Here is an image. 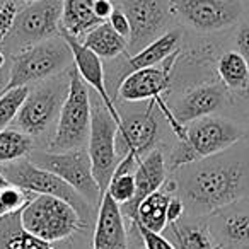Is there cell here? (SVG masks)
I'll list each match as a JSON object with an SVG mask.
<instances>
[{
    "instance_id": "4dcf8cb0",
    "label": "cell",
    "mask_w": 249,
    "mask_h": 249,
    "mask_svg": "<svg viewBox=\"0 0 249 249\" xmlns=\"http://www.w3.org/2000/svg\"><path fill=\"white\" fill-rule=\"evenodd\" d=\"M18 14L19 9L14 0H2L0 2V45L14 31Z\"/></svg>"
},
{
    "instance_id": "5bb4252c",
    "label": "cell",
    "mask_w": 249,
    "mask_h": 249,
    "mask_svg": "<svg viewBox=\"0 0 249 249\" xmlns=\"http://www.w3.org/2000/svg\"><path fill=\"white\" fill-rule=\"evenodd\" d=\"M156 106L157 104L150 101L143 113L123 118L116 133V152L120 157L132 154L140 162L142 157L152 150L159 137V126L154 114Z\"/></svg>"
},
{
    "instance_id": "ab89813d",
    "label": "cell",
    "mask_w": 249,
    "mask_h": 249,
    "mask_svg": "<svg viewBox=\"0 0 249 249\" xmlns=\"http://www.w3.org/2000/svg\"><path fill=\"white\" fill-rule=\"evenodd\" d=\"M22 2H26V4H31V2H38V0H22Z\"/></svg>"
},
{
    "instance_id": "74e56055",
    "label": "cell",
    "mask_w": 249,
    "mask_h": 249,
    "mask_svg": "<svg viewBox=\"0 0 249 249\" xmlns=\"http://www.w3.org/2000/svg\"><path fill=\"white\" fill-rule=\"evenodd\" d=\"M5 65H7V56L4 52H0V69H5Z\"/></svg>"
},
{
    "instance_id": "f35d334b",
    "label": "cell",
    "mask_w": 249,
    "mask_h": 249,
    "mask_svg": "<svg viewBox=\"0 0 249 249\" xmlns=\"http://www.w3.org/2000/svg\"><path fill=\"white\" fill-rule=\"evenodd\" d=\"M7 179H5V178H4V174H2V173H0V188H4V186H7Z\"/></svg>"
},
{
    "instance_id": "2e32d148",
    "label": "cell",
    "mask_w": 249,
    "mask_h": 249,
    "mask_svg": "<svg viewBox=\"0 0 249 249\" xmlns=\"http://www.w3.org/2000/svg\"><path fill=\"white\" fill-rule=\"evenodd\" d=\"M231 99V92L224 84H201L188 92L176 103L173 111L174 120L186 126L198 118L210 116L220 111Z\"/></svg>"
},
{
    "instance_id": "d6a6232c",
    "label": "cell",
    "mask_w": 249,
    "mask_h": 249,
    "mask_svg": "<svg viewBox=\"0 0 249 249\" xmlns=\"http://www.w3.org/2000/svg\"><path fill=\"white\" fill-rule=\"evenodd\" d=\"M107 22H109L111 28H113L118 35L123 36L126 41H130V38H132V24H130L128 16L124 14L123 9H114L113 14L107 19Z\"/></svg>"
},
{
    "instance_id": "e575fe53",
    "label": "cell",
    "mask_w": 249,
    "mask_h": 249,
    "mask_svg": "<svg viewBox=\"0 0 249 249\" xmlns=\"http://www.w3.org/2000/svg\"><path fill=\"white\" fill-rule=\"evenodd\" d=\"M184 210H186V207H184L183 200H181L179 196H176V195H173V196H171V201H169V207H167V224L179 222L184 213Z\"/></svg>"
},
{
    "instance_id": "d4e9b609",
    "label": "cell",
    "mask_w": 249,
    "mask_h": 249,
    "mask_svg": "<svg viewBox=\"0 0 249 249\" xmlns=\"http://www.w3.org/2000/svg\"><path fill=\"white\" fill-rule=\"evenodd\" d=\"M82 43L94 52L97 56L101 58H116L121 53H124L126 46H128V41L120 36L113 28H111L109 22H103L97 28H94L90 33H87L84 36Z\"/></svg>"
},
{
    "instance_id": "cb8c5ba5",
    "label": "cell",
    "mask_w": 249,
    "mask_h": 249,
    "mask_svg": "<svg viewBox=\"0 0 249 249\" xmlns=\"http://www.w3.org/2000/svg\"><path fill=\"white\" fill-rule=\"evenodd\" d=\"M217 73L232 94H249V63L241 53L225 52L217 62Z\"/></svg>"
},
{
    "instance_id": "44dd1931",
    "label": "cell",
    "mask_w": 249,
    "mask_h": 249,
    "mask_svg": "<svg viewBox=\"0 0 249 249\" xmlns=\"http://www.w3.org/2000/svg\"><path fill=\"white\" fill-rule=\"evenodd\" d=\"M173 190H178L176 181H169L166 190H157L143 198L132 222H139L149 231L160 234L169 225L167 224V207H169L171 196H173L171 195Z\"/></svg>"
},
{
    "instance_id": "836d02e7",
    "label": "cell",
    "mask_w": 249,
    "mask_h": 249,
    "mask_svg": "<svg viewBox=\"0 0 249 249\" xmlns=\"http://www.w3.org/2000/svg\"><path fill=\"white\" fill-rule=\"evenodd\" d=\"M235 46H237V52L249 63V22L239 26L237 33H235Z\"/></svg>"
},
{
    "instance_id": "4fadbf2b",
    "label": "cell",
    "mask_w": 249,
    "mask_h": 249,
    "mask_svg": "<svg viewBox=\"0 0 249 249\" xmlns=\"http://www.w3.org/2000/svg\"><path fill=\"white\" fill-rule=\"evenodd\" d=\"M207 227L218 249H249V196L207 215Z\"/></svg>"
},
{
    "instance_id": "ac0fdd59",
    "label": "cell",
    "mask_w": 249,
    "mask_h": 249,
    "mask_svg": "<svg viewBox=\"0 0 249 249\" xmlns=\"http://www.w3.org/2000/svg\"><path fill=\"white\" fill-rule=\"evenodd\" d=\"M92 249H128L123 210L121 205L107 191L99 201Z\"/></svg>"
},
{
    "instance_id": "6da1fadb",
    "label": "cell",
    "mask_w": 249,
    "mask_h": 249,
    "mask_svg": "<svg viewBox=\"0 0 249 249\" xmlns=\"http://www.w3.org/2000/svg\"><path fill=\"white\" fill-rule=\"evenodd\" d=\"M178 171L176 186L191 217L249 196V135L215 156L195 160Z\"/></svg>"
},
{
    "instance_id": "9c48e42d",
    "label": "cell",
    "mask_w": 249,
    "mask_h": 249,
    "mask_svg": "<svg viewBox=\"0 0 249 249\" xmlns=\"http://www.w3.org/2000/svg\"><path fill=\"white\" fill-rule=\"evenodd\" d=\"M116 133L118 123L109 114L107 107L99 103L92 107V121H90V135L87 142V152L92 164V174L101 188V193H106L114 169L118 166L116 152Z\"/></svg>"
},
{
    "instance_id": "3957f363",
    "label": "cell",
    "mask_w": 249,
    "mask_h": 249,
    "mask_svg": "<svg viewBox=\"0 0 249 249\" xmlns=\"http://www.w3.org/2000/svg\"><path fill=\"white\" fill-rule=\"evenodd\" d=\"M90 121H92V106L89 97V86L84 82L75 65L70 67L69 92L60 109L58 124L48 145L50 152H69V150L84 149L89 142Z\"/></svg>"
},
{
    "instance_id": "30bf717a",
    "label": "cell",
    "mask_w": 249,
    "mask_h": 249,
    "mask_svg": "<svg viewBox=\"0 0 249 249\" xmlns=\"http://www.w3.org/2000/svg\"><path fill=\"white\" fill-rule=\"evenodd\" d=\"M69 92V79L65 82H52L29 90L22 103L16 123L21 132L31 135H41L60 116V109Z\"/></svg>"
},
{
    "instance_id": "484cf974",
    "label": "cell",
    "mask_w": 249,
    "mask_h": 249,
    "mask_svg": "<svg viewBox=\"0 0 249 249\" xmlns=\"http://www.w3.org/2000/svg\"><path fill=\"white\" fill-rule=\"evenodd\" d=\"M137 160L135 156L128 154L120 159L116 169H114L111 181L107 184V193L114 198L120 205H126L133 200L137 191L135 184V169H137Z\"/></svg>"
},
{
    "instance_id": "7402d4cb",
    "label": "cell",
    "mask_w": 249,
    "mask_h": 249,
    "mask_svg": "<svg viewBox=\"0 0 249 249\" xmlns=\"http://www.w3.org/2000/svg\"><path fill=\"white\" fill-rule=\"evenodd\" d=\"M21 212L0 217V249H55L53 242L43 241L26 231Z\"/></svg>"
},
{
    "instance_id": "f546056e",
    "label": "cell",
    "mask_w": 249,
    "mask_h": 249,
    "mask_svg": "<svg viewBox=\"0 0 249 249\" xmlns=\"http://www.w3.org/2000/svg\"><path fill=\"white\" fill-rule=\"evenodd\" d=\"M33 196H35V193H29V191L14 186V184L0 188V217L22 210L31 201Z\"/></svg>"
},
{
    "instance_id": "52a82bcc",
    "label": "cell",
    "mask_w": 249,
    "mask_h": 249,
    "mask_svg": "<svg viewBox=\"0 0 249 249\" xmlns=\"http://www.w3.org/2000/svg\"><path fill=\"white\" fill-rule=\"evenodd\" d=\"M0 173L4 174L9 184H14L22 190L29 191L35 195H52V196H58L62 200H67L70 205L77 208L80 217L86 222L87 215L90 212V203L77 193L67 181H63L60 176L48 169L38 167L33 164L28 157L24 159L14 160V162H7L0 166Z\"/></svg>"
},
{
    "instance_id": "9a60e30c",
    "label": "cell",
    "mask_w": 249,
    "mask_h": 249,
    "mask_svg": "<svg viewBox=\"0 0 249 249\" xmlns=\"http://www.w3.org/2000/svg\"><path fill=\"white\" fill-rule=\"evenodd\" d=\"M123 11L132 24V38L128 45L137 52L159 38L167 21V7L162 0H123Z\"/></svg>"
},
{
    "instance_id": "5b68a950",
    "label": "cell",
    "mask_w": 249,
    "mask_h": 249,
    "mask_svg": "<svg viewBox=\"0 0 249 249\" xmlns=\"http://www.w3.org/2000/svg\"><path fill=\"white\" fill-rule=\"evenodd\" d=\"M70 60L72 50L62 35L26 46L12 60L7 90L50 79L69 67Z\"/></svg>"
},
{
    "instance_id": "8d00e7d4",
    "label": "cell",
    "mask_w": 249,
    "mask_h": 249,
    "mask_svg": "<svg viewBox=\"0 0 249 249\" xmlns=\"http://www.w3.org/2000/svg\"><path fill=\"white\" fill-rule=\"evenodd\" d=\"M9 79H11V69H0V97L7 92V86H9Z\"/></svg>"
},
{
    "instance_id": "4316f807",
    "label": "cell",
    "mask_w": 249,
    "mask_h": 249,
    "mask_svg": "<svg viewBox=\"0 0 249 249\" xmlns=\"http://www.w3.org/2000/svg\"><path fill=\"white\" fill-rule=\"evenodd\" d=\"M178 249H218L205 224H169Z\"/></svg>"
},
{
    "instance_id": "277c9868",
    "label": "cell",
    "mask_w": 249,
    "mask_h": 249,
    "mask_svg": "<svg viewBox=\"0 0 249 249\" xmlns=\"http://www.w3.org/2000/svg\"><path fill=\"white\" fill-rule=\"evenodd\" d=\"M21 218L26 231L48 242L63 241L86 225L73 205L52 195H35Z\"/></svg>"
},
{
    "instance_id": "ba28073f",
    "label": "cell",
    "mask_w": 249,
    "mask_h": 249,
    "mask_svg": "<svg viewBox=\"0 0 249 249\" xmlns=\"http://www.w3.org/2000/svg\"><path fill=\"white\" fill-rule=\"evenodd\" d=\"M28 159L38 167L48 169L70 184L77 193H80L90 205L103 198L101 188L92 174L89 152L84 149L69 150V152H50L38 150L28 156Z\"/></svg>"
},
{
    "instance_id": "f1b7e54d",
    "label": "cell",
    "mask_w": 249,
    "mask_h": 249,
    "mask_svg": "<svg viewBox=\"0 0 249 249\" xmlns=\"http://www.w3.org/2000/svg\"><path fill=\"white\" fill-rule=\"evenodd\" d=\"M29 87H16V89H9L4 96L0 97V132L5 130L12 121L16 120L19 109H21L22 103L28 97Z\"/></svg>"
},
{
    "instance_id": "e0dca14e",
    "label": "cell",
    "mask_w": 249,
    "mask_h": 249,
    "mask_svg": "<svg viewBox=\"0 0 249 249\" xmlns=\"http://www.w3.org/2000/svg\"><path fill=\"white\" fill-rule=\"evenodd\" d=\"M62 36L65 38V41L69 43L70 50H72L73 65H75L77 72L80 73V77H82L84 82H86L87 86L92 87V89L96 90L99 99L103 101V104L107 107L109 114L114 118V121H116L118 126H120L123 118L120 116L116 106H114V101L111 99V94H109V90H107L106 73H104V67H103L101 56H97L94 52H90L80 39L73 38V36H69V35H62Z\"/></svg>"
},
{
    "instance_id": "83f0119b",
    "label": "cell",
    "mask_w": 249,
    "mask_h": 249,
    "mask_svg": "<svg viewBox=\"0 0 249 249\" xmlns=\"http://www.w3.org/2000/svg\"><path fill=\"white\" fill-rule=\"evenodd\" d=\"M33 142L28 133L21 130L5 128L0 132V164L14 162L31 154Z\"/></svg>"
},
{
    "instance_id": "603a6c76",
    "label": "cell",
    "mask_w": 249,
    "mask_h": 249,
    "mask_svg": "<svg viewBox=\"0 0 249 249\" xmlns=\"http://www.w3.org/2000/svg\"><path fill=\"white\" fill-rule=\"evenodd\" d=\"M181 35L179 31H167L164 35H160L159 38H156L152 43H149L147 46H143L140 52H137L133 56L128 58V70L126 75L130 72H135L140 69H147V67H154L162 63L166 58H169L173 53L178 52L179 46Z\"/></svg>"
},
{
    "instance_id": "ffe728a7",
    "label": "cell",
    "mask_w": 249,
    "mask_h": 249,
    "mask_svg": "<svg viewBox=\"0 0 249 249\" xmlns=\"http://www.w3.org/2000/svg\"><path fill=\"white\" fill-rule=\"evenodd\" d=\"M103 24L94 12V0H63L60 35H69L84 39L87 33Z\"/></svg>"
},
{
    "instance_id": "7a4b0ae2",
    "label": "cell",
    "mask_w": 249,
    "mask_h": 249,
    "mask_svg": "<svg viewBox=\"0 0 249 249\" xmlns=\"http://www.w3.org/2000/svg\"><path fill=\"white\" fill-rule=\"evenodd\" d=\"M249 135L244 124L225 116H203L186 124V135L173 149L169 167L179 169L195 160L215 156Z\"/></svg>"
},
{
    "instance_id": "1f68e13d",
    "label": "cell",
    "mask_w": 249,
    "mask_h": 249,
    "mask_svg": "<svg viewBox=\"0 0 249 249\" xmlns=\"http://www.w3.org/2000/svg\"><path fill=\"white\" fill-rule=\"evenodd\" d=\"M133 225H135V229L139 231L140 237H142L143 244H145V249H178L176 246L167 241L166 237H162V235L157 234V232L149 231V229L143 227L139 222H133Z\"/></svg>"
},
{
    "instance_id": "d590c367",
    "label": "cell",
    "mask_w": 249,
    "mask_h": 249,
    "mask_svg": "<svg viewBox=\"0 0 249 249\" xmlns=\"http://www.w3.org/2000/svg\"><path fill=\"white\" fill-rule=\"evenodd\" d=\"M114 9L116 7L113 5L111 0H94V12H96V16L103 22H106L109 19V16L113 14Z\"/></svg>"
},
{
    "instance_id": "8fae6325",
    "label": "cell",
    "mask_w": 249,
    "mask_h": 249,
    "mask_svg": "<svg viewBox=\"0 0 249 249\" xmlns=\"http://www.w3.org/2000/svg\"><path fill=\"white\" fill-rule=\"evenodd\" d=\"M169 9L184 24L201 33L229 28L242 14L241 0H169Z\"/></svg>"
},
{
    "instance_id": "7c38bea8",
    "label": "cell",
    "mask_w": 249,
    "mask_h": 249,
    "mask_svg": "<svg viewBox=\"0 0 249 249\" xmlns=\"http://www.w3.org/2000/svg\"><path fill=\"white\" fill-rule=\"evenodd\" d=\"M63 0H38L21 9L16 19L14 38L21 45H35L60 35Z\"/></svg>"
},
{
    "instance_id": "d6986e66",
    "label": "cell",
    "mask_w": 249,
    "mask_h": 249,
    "mask_svg": "<svg viewBox=\"0 0 249 249\" xmlns=\"http://www.w3.org/2000/svg\"><path fill=\"white\" fill-rule=\"evenodd\" d=\"M166 159L164 154L159 149H152L149 154H145V157H142L135 169V184L137 191L135 196L130 203L121 205V210L126 212V215L130 217V220H133L137 215V208H139L140 201L145 196H149L150 193L160 190L166 184Z\"/></svg>"
},
{
    "instance_id": "8992f818",
    "label": "cell",
    "mask_w": 249,
    "mask_h": 249,
    "mask_svg": "<svg viewBox=\"0 0 249 249\" xmlns=\"http://www.w3.org/2000/svg\"><path fill=\"white\" fill-rule=\"evenodd\" d=\"M178 52L173 53L169 58H166L162 63L147 69H140L135 72H130L124 75L121 84L118 86V97H121L126 103H139V101H154L167 123L171 124L174 135L178 140L184 139L186 135V126L179 124L173 116V111L164 101V92L169 89L171 75H173V67L176 63Z\"/></svg>"
}]
</instances>
